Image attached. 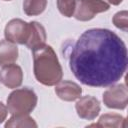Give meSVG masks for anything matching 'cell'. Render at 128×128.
Listing matches in <instances>:
<instances>
[{
    "label": "cell",
    "instance_id": "6",
    "mask_svg": "<svg viewBox=\"0 0 128 128\" xmlns=\"http://www.w3.org/2000/svg\"><path fill=\"white\" fill-rule=\"evenodd\" d=\"M103 102L110 109H125L128 104V90L126 85H111L103 94Z\"/></svg>",
    "mask_w": 128,
    "mask_h": 128
},
{
    "label": "cell",
    "instance_id": "3",
    "mask_svg": "<svg viewBox=\"0 0 128 128\" xmlns=\"http://www.w3.org/2000/svg\"><path fill=\"white\" fill-rule=\"evenodd\" d=\"M37 101V95L32 89H16L7 98V109L12 115H26L34 110Z\"/></svg>",
    "mask_w": 128,
    "mask_h": 128
},
{
    "label": "cell",
    "instance_id": "17",
    "mask_svg": "<svg viewBox=\"0 0 128 128\" xmlns=\"http://www.w3.org/2000/svg\"><path fill=\"white\" fill-rule=\"evenodd\" d=\"M7 114H8L7 106H5L2 102H0V124L3 123V122L6 120Z\"/></svg>",
    "mask_w": 128,
    "mask_h": 128
},
{
    "label": "cell",
    "instance_id": "9",
    "mask_svg": "<svg viewBox=\"0 0 128 128\" xmlns=\"http://www.w3.org/2000/svg\"><path fill=\"white\" fill-rule=\"evenodd\" d=\"M55 93L61 100L72 102L80 98L82 94V89L75 82L68 80H64V81L61 80L56 84Z\"/></svg>",
    "mask_w": 128,
    "mask_h": 128
},
{
    "label": "cell",
    "instance_id": "10",
    "mask_svg": "<svg viewBox=\"0 0 128 128\" xmlns=\"http://www.w3.org/2000/svg\"><path fill=\"white\" fill-rule=\"evenodd\" d=\"M46 38H47L46 30L43 27V25H41L39 22L36 21L30 22V35L25 45L30 50L34 51L45 45Z\"/></svg>",
    "mask_w": 128,
    "mask_h": 128
},
{
    "label": "cell",
    "instance_id": "7",
    "mask_svg": "<svg viewBox=\"0 0 128 128\" xmlns=\"http://www.w3.org/2000/svg\"><path fill=\"white\" fill-rule=\"evenodd\" d=\"M75 108L78 116L86 120H94L99 115L101 110L99 100L90 95L80 97L75 105Z\"/></svg>",
    "mask_w": 128,
    "mask_h": 128
},
{
    "label": "cell",
    "instance_id": "12",
    "mask_svg": "<svg viewBox=\"0 0 128 128\" xmlns=\"http://www.w3.org/2000/svg\"><path fill=\"white\" fill-rule=\"evenodd\" d=\"M89 126H95V127H113V128H118V127H126V119L119 115V114H114V113H107L102 115L98 123L96 124H91Z\"/></svg>",
    "mask_w": 128,
    "mask_h": 128
},
{
    "label": "cell",
    "instance_id": "4",
    "mask_svg": "<svg viewBox=\"0 0 128 128\" xmlns=\"http://www.w3.org/2000/svg\"><path fill=\"white\" fill-rule=\"evenodd\" d=\"M110 5L103 0H76L74 17L78 21L92 20L97 14L108 11Z\"/></svg>",
    "mask_w": 128,
    "mask_h": 128
},
{
    "label": "cell",
    "instance_id": "16",
    "mask_svg": "<svg viewBox=\"0 0 128 128\" xmlns=\"http://www.w3.org/2000/svg\"><path fill=\"white\" fill-rule=\"evenodd\" d=\"M112 21H113V24L115 25V27H117L123 31L128 30V12L126 10L117 12L114 15Z\"/></svg>",
    "mask_w": 128,
    "mask_h": 128
},
{
    "label": "cell",
    "instance_id": "8",
    "mask_svg": "<svg viewBox=\"0 0 128 128\" xmlns=\"http://www.w3.org/2000/svg\"><path fill=\"white\" fill-rule=\"evenodd\" d=\"M23 82V71L16 64H8L0 70V83L4 86L14 89L18 88Z\"/></svg>",
    "mask_w": 128,
    "mask_h": 128
},
{
    "label": "cell",
    "instance_id": "14",
    "mask_svg": "<svg viewBox=\"0 0 128 128\" xmlns=\"http://www.w3.org/2000/svg\"><path fill=\"white\" fill-rule=\"evenodd\" d=\"M6 128L10 127H37V123L34 121L32 117L29 116V114L26 115H12V117L5 123Z\"/></svg>",
    "mask_w": 128,
    "mask_h": 128
},
{
    "label": "cell",
    "instance_id": "11",
    "mask_svg": "<svg viewBox=\"0 0 128 128\" xmlns=\"http://www.w3.org/2000/svg\"><path fill=\"white\" fill-rule=\"evenodd\" d=\"M18 48L16 44L8 40L0 41V66L14 63L18 58Z\"/></svg>",
    "mask_w": 128,
    "mask_h": 128
},
{
    "label": "cell",
    "instance_id": "19",
    "mask_svg": "<svg viewBox=\"0 0 128 128\" xmlns=\"http://www.w3.org/2000/svg\"><path fill=\"white\" fill-rule=\"evenodd\" d=\"M4 1H10V0H4Z\"/></svg>",
    "mask_w": 128,
    "mask_h": 128
},
{
    "label": "cell",
    "instance_id": "18",
    "mask_svg": "<svg viewBox=\"0 0 128 128\" xmlns=\"http://www.w3.org/2000/svg\"><path fill=\"white\" fill-rule=\"evenodd\" d=\"M123 0H108V2L112 5H119Z\"/></svg>",
    "mask_w": 128,
    "mask_h": 128
},
{
    "label": "cell",
    "instance_id": "5",
    "mask_svg": "<svg viewBox=\"0 0 128 128\" xmlns=\"http://www.w3.org/2000/svg\"><path fill=\"white\" fill-rule=\"evenodd\" d=\"M4 35L9 42L25 45L30 35V23L21 19H12L7 23Z\"/></svg>",
    "mask_w": 128,
    "mask_h": 128
},
{
    "label": "cell",
    "instance_id": "2",
    "mask_svg": "<svg viewBox=\"0 0 128 128\" xmlns=\"http://www.w3.org/2000/svg\"><path fill=\"white\" fill-rule=\"evenodd\" d=\"M32 52L34 75L39 83L45 86H54L62 80L63 70L51 46L45 44Z\"/></svg>",
    "mask_w": 128,
    "mask_h": 128
},
{
    "label": "cell",
    "instance_id": "1",
    "mask_svg": "<svg viewBox=\"0 0 128 128\" xmlns=\"http://www.w3.org/2000/svg\"><path fill=\"white\" fill-rule=\"evenodd\" d=\"M127 48L114 32L103 28L86 30L77 40L69 57L74 76L84 85L108 87L125 74Z\"/></svg>",
    "mask_w": 128,
    "mask_h": 128
},
{
    "label": "cell",
    "instance_id": "13",
    "mask_svg": "<svg viewBox=\"0 0 128 128\" xmlns=\"http://www.w3.org/2000/svg\"><path fill=\"white\" fill-rule=\"evenodd\" d=\"M47 0H24L23 10L27 16H37L45 11Z\"/></svg>",
    "mask_w": 128,
    "mask_h": 128
},
{
    "label": "cell",
    "instance_id": "15",
    "mask_svg": "<svg viewBox=\"0 0 128 128\" xmlns=\"http://www.w3.org/2000/svg\"><path fill=\"white\" fill-rule=\"evenodd\" d=\"M76 0H57V8L65 17H72L75 12Z\"/></svg>",
    "mask_w": 128,
    "mask_h": 128
}]
</instances>
